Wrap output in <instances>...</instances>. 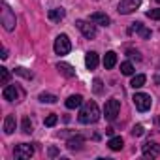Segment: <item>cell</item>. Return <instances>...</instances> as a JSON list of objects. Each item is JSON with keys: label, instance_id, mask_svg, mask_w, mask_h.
I'll return each instance as SVG.
<instances>
[{"label": "cell", "instance_id": "obj_13", "mask_svg": "<svg viewBox=\"0 0 160 160\" xmlns=\"http://www.w3.org/2000/svg\"><path fill=\"white\" fill-rule=\"evenodd\" d=\"M83 143H85V138L83 136H75V138H70L66 145H68L70 151H79V149L83 147Z\"/></svg>", "mask_w": 160, "mask_h": 160}, {"label": "cell", "instance_id": "obj_14", "mask_svg": "<svg viewBox=\"0 0 160 160\" xmlns=\"http://www.w3.org/2000/svg\"><path fill=\"white\" fill-rule=\"evenodd\" d=\"M83 104V96L81 94H72V96H68V100H66V108L68 109H75V108H79Z\"/></svg>", "mask_w": 160, "mask_h": 160}, {"label": "cell", "instance_id": "obj_28", "mask_svg": "<svg viewBox=\"0 0 160 160\" xmlns=\"http://www.w3.org/2000/svg\"><path fill=\"white\" fill-rule=\"evenodd\" d=\"M57 121H58V117H57L55 113H51V115H47V119H45V126H55Z\"/></svg>", "mask_w": 160, "mask_h": 160}, {"label": "cell", "instance_id": "obj_33", "mask_svg": "<svg viewBox=\"0 0 160 160\" xmlns=\"http://www.w3.org/2000/svg\"><path fill=\"white\" fill-rule=\"evenodd\" d=\"M0 57H2V58L6 60V58H8V49H2V55H0Z\"/></svg>", "mask_w": 160, "mask_h": 160}, {"label": "cell", "instance_id": "obj_29", "mask_svg": "<svg viewBox=\"0 0 160 160\" xmlns=\"http://www.w3.org/2000/svg\"><path fill=\"white\" fill-rule=\"evenodd\" d=\"M92 85H94V87H92V89H94V92H96V94H100V92H102V89H104V87H102V85H104V83H102V79H94V83H92Z\"/></svg>", "mask_w": 160, "mask_h": 160}, {"label": "cell", "instance_id": "obj_18", "mask_svg": "<svg viewBox=\"0 0 160 160\" xmlns=\"http://www.w3.org/2000/svg\"><path fill=\"white\" fill-rule=\"evenodd\" d=\"M115 64H117V53H115V51H108L106 57H104V66H106L108 70H111Z\"/></svg>", "mask_w": 160, "mask_h": 160}, {"label": "cell", "instance_id": "obj_1", "mask_svg": "<svg viewBox=\"0 0 160 160\" xmlns=\"http://www.w3.org/2000/svg\"><path fill=\"white\" fill-rule=\"evenodd\" d=\"M100 119V109L96 106V102H87L81 111H79V122L81 124H92Z\"/></svg>", "mask_w": 160, "mask_h": 160}, {"label": "cell", "instance_id": "obj_19", "mask_svg": "<svg viewBox=\"0 0 160 160\" xmlns=\"http://www.w3.org/2000/svg\"><path fill=\"white\" fill-rule=\"evenodd\" d=\"M4 132L6 134H13L15 132V115H6V119H4Z\"/></svg>", "mask_w": 160, "mask_h": 160}, {"label": "cell", "instance_id": "obj_32", "mask_svg": "<svg viewBox=\"0 0 160 160\" xmlns=\"http://www.w3.org/2000/svg\"><path fill=\"white\" fill-rule=\"evenodd\" d=\"M57 154H58V149H57V147H51V149H49V156H51V158H55Z\"/></svg>", "mask_w": 160, "mask_h": 160}, {"label": "cell", "instance_id": "obj_21", "mask_svg": "<svg viewBox=\"0 0 160 160\" xmlns=\"http://www.w3.org/2000/svg\"><path fill=\"white\" fill-rule=\"evenodd\" d=\"M108 145H109V149H111V151H121V149H122V145H124V141H122V138H121V136H117V138H111Z\"/></svg>", "mask_w": 160, "mask_h": 160}, {"label": "cell", "instance_id": "obj_7", "mask_svg": "<svg viewBox=\"0 0 160 160\" xmlns=\"http://www.w3.org/2000/svg\"><path fill=\"white\" fill-rule=\"evenodd\" d=\"M75 27L83 32V36H85V38H89V40L96 38V27H94V23L91 25V21H83V19H79V21H75Z\"/></svg>", "mask_w": 160, "mask_h": 160}, {"label": "cell", "instance_id": "obj_35", "mask_svg": "<svg viewBox=\"0 0 160 160\" xmlns=\"http://www.w3.org/2000/svg\"><path fill=\"white\" fill-rule=\"evenodd\" d=\"M156 2H160V0H156Z\"/></svg>", "mask_w": 160, "mask_h": 160}, {"label": "cell", "instance_id": "obj_20", "mask_svg": "<svg viewBox=\"0 0 160 160\" xmlns=\"http://www.w3.org/2000/svg\"><path fill=\"white\" fill-rule=\"evenodd\" d=\"M145 81H147V77H145L143 73H138V75H134V77H132L130 87H132V89H141V87L145 85Z\"/></svg>", "mask_w": 160, "mask_h": 160}, {"label": "cell", "instance_id": "obj_17", "mask_svg": "<svg viewBox=\"0 0 160 160\" xmlns=\"http://www.w3.org/2000/svg\"><path fill=\"white\" fill-rule=\"evenodd\" d=\"M49 19L51 21H55V23H58V21H62L64 19V15H66V12L62 10V8H53V10H49Z\"/></svg>", "mask_w": 160, "mask_h": 160}, {"label": "cell", "instance_id": "obj_23", "mask_svg": "<svg viewBox=\"0 0 160 160\" xmlns=\"http://www.w3.org/2000/svg\"><path fill=\"white\" fill-rule=\"evenodd\" d=\"M0 81H2V85H8V81H10V72H8V68H0Z\"/></svg>", "mask_w": 160, "mask_h": 160}, {"label": "cell", "instance_id": "obj_30", "mask_svg": "<svg viewBox=\"0 0 160 160\" xmlns=\"http://www.w3.org/2000/svg\"><path fill=\"white\" fill-rule=\"evenodd\" d=\"M143 132H145V130H143V126H141V124H136V126L132 128V134H134V136H138V138H139V136H143Z\"/></svg>", "mask_w": 160, "mask_h": 160}, {"label": "cell", "instance_id": "obj_3", "mask_svg": "<svg viewBox=\"0 0 160 160\" xmlns=\"http://www.w3.org/2000/svg\"><path fill=\"white\" fill-rule=\"evenodd\" d=\"M119 111H121V102H119L117 98H111V100H108V102H106L104 115H106V119H108V121H115V119H117V115H119Z\"/></svg>", "mask_w": 160, "mask_h": 160}, {"label": "cell", "instance_id": "obj_10", "mask_svg": "<svg viewBox=\"0 0 160 160\" xmlns=\"http://www.w3.org/2000/svg\"><path fill=\"white\" fill-rule=\"evenodd\" d=\"M158 154H160V147H158L156 143L147 141V143L143 145V156H145V158H156Z\"/></svg>", "mask_w": 160, "mask_h": 160}, {"label": "cell", "instance_id": "obj_25", "mask_svg": "<svg viewBox=\"0 0 160 160\" xmlns=\"http://www.w3.org/2000/svg\"><path fill=\"white\" fill-rule=\"evenodd\" d=\"M15 73H17V75H23L25 79H32V77H34V73L28 72L27 68H15Z\"/></svg>", "mask_w": 160, "mask_h": 160}, {"label": "cell", "instance_id": "obj_9", "mask_svg": "<svg viewBox=\"0 0 160 160\" xmlns=\"http://www.w3.org/2000/svg\"><path fill=\"white\" fill-rule=\"evenodd\" d=\"M134 104H136V108H138V111H147L149 108H151V96L149 94H145V92H136L134 94Z\"/></svg>", "mask_w": 160, "mask_h": 160}, {"label": "cell", "instance_id": "obj_31", "mask_svg": "<svg viewBox=\"0 0 160 160\" xmlns=\"http://www.w3.org/2000/svg\"><path fill=\"white\" fill-rule=\"evenodd\" d=\"M128 57H132V58H136V60H141V55H139L138 51H134V49H128Z\"/></svg>", "mask_w": 160, "mask_h": 160}, {"label": "cell", "instance_id": "obj_8", "mask_svg": "<svg viewBox=\"0 0 160 160\" xmlns=\"http://www.w3.org/2000/svg\"><path fill=\"white\" fill-rule=\"evenodd\" d=\"M13 154H15L17 160H28L34 154V147L30 143H21V145H17L13 149Z\"/></svg>", "mask_w": 160, "mask_h": 160}, {"label": "cell", "instance_id": "obj_16", "mask_svg": "<svg viewBox=\"0 0 160 160\" xmlns=\"http://www.w3.org/2000/svg\"><path fill=\"white\" fill-rule=\"evenodd\" d=\"M57 70H58L62 75H66V77H73V75H75V70H73L68 62H58V64H57Z\"/></svg>", "mask_w": 160, "mask_h": 160}, {"label": "cell", "instance_id": "obj_24", "mask_svg": "<svg viewBox=\"0 0 160 160\" xmlns=\"http://www.w3.org/2000/svg\"><path fill=\"white\" fill-rule=\"evenodd\" d=\"M121 72H122L124 75H132V73H134V66H132L130 62H122V64H121Z\"/></svg>", "mask_w": 160, "mask_h": 160}, {"label": "cell", "instance_id": "obj_27", "mask_svg": "<svg viewBox=\"0 0 160 160\" xmlns=\"http://www.w3.org/2000/svg\"><path fill=\"white\" fill-rule=\"evenodd\" d=\"M149 19H154V21H160V8H156V10H149L147 13H145Z\"/></svg>", "mask_w": 160, "mask_h": 160}, {"label": "cell", "instance_id": "obj_2", "mask_svg": "<svg viewBox=\"0 0 160 160\" xmlns=\"http://www.w3.org/2000/svg\"><path fill=\"white\" fill-rule=\"evenodd\" d=\"M0 21H2V25H4V28L8 30V32H12L13 28H15V13L10 10V6H6V4H2V10H0Z\"/></svg>", "mask_w": 160, "mask_h": 160}, {"label": "cell", "instance_id": "obj_22", "mask_svg": "<svg viewBox=\"0 0 160 160\" xmlns=\"http://www.w3.org/2000/svg\"><path fill=\"white\" fill-rule=\"evenodd\" d=\"M38 100L43 102V104H55V102H57V96H55V94H47V92H43V94H40Z\"/></svg>", "mask_w": 160, "mask_h": 160}, {"label": "cell", "instance_id": "obj_6", "mask_svg": "<svg viewBox=\"0 0 160 160\" xmlns=\"http://www.w3.org/2000/svg\"><path fill=\"white\" fill-rule=\"evenodd\" d=\"M139 4H141V0H121L119 6H117V12L121 15H128V13L136 12L139 8Z\"/></svg>", "mask_w": 160, "mask_h": 160}, {"label": "cell", "instance_id": "obj_34", "mask_svg": "<svg viewBox=\"0 0 160 160\" xmlns=\"http://www.w3.org/2000/svg\"><path fill=\"white\" fill-rule=\"evenodd\" d=\"M158 124H160V119H158Z\"/></svg>", "mask_w": 160, "mask_h": 160}, {"label": "cell", "instance_id": "obj_12", "mask_svg": "<svg viewBox=\"0 0 160 160\" xmlns=\"http://www.w3.org/2000/svg\"><path fill=\"white\" fill-rule=\"evenodd\" d=\"M91 23H94V25H102V27H108V25L111 23V19H109V15H106V13H102V12H94V13L91 15Z\"/></svg>", "mask_w": 160, "mask_h": 160}, {"label": "cell", "instance_id": "obj_11", "mask_svg": "<svg viewBox=\"0 0 160 160\" xmlns=\"http://www.w3.org/2000/svg\"><path fill=\"white\" fill-rule=\"evenodd\" d=\"M128 32H130V34H134V32H136V34H139L143 40L151 38V30H149V28H145V27H143L141 23H138V21H136V23H132V27L128 28Z\"/></svg>", "mask_w": 160, "mask_h": 160}, {"label": "cell", "instance_id": "obj_26", "mask_svg": "<svg viewBox=\"0 0 160 160\" xmlns=\"http://www.w3.org/2000/svg\"><path fill=\"white\" fill-rule=\"evenodd\" d=\"M21 128H23V132H25V134H30V132H32V122H30V119H28V117H25V119H23Z\"/></svg>", "mask_w": 160, "mask_h": 160}, {"label": "cell", "instance_id": "obj_5", "mask_svg": "<svg viewBox=\"0 0 160 160\" xmlns=\"http://www.w3.org/2000/svg\"><path fill=\"white\" fill-rule=\"evenodd\" d=\"M2 96H4V100H8V102H19V100L23 98V91H21L17 85H6L4 91H2Z\"/></svg>", "mask_w": 160, "mask_h": 160}, {"label": "cell", "instance_id": "obj_15", "mask_svg": "<svg viewBox=\"0 0 160 160\" xmlns=\"http://www.w3.org/2000/svg\"><path fill=\"white\" fill-rule=\"evenodd\" d=\"M85 64H87L89 70H94V68L98 66V55H96L94 51H89V53L85 55Z\"/></svg>", "mask_w": 160, "mask_h": 160}, {"label": "cell", "instance_id": "obj_4", "mask_svg": "<svg viewBox=\"0 0 160 160\" xmlns=\"http://www.w3.org/2000/svg\"><path fill=\"white\" fill-rule=\"evenodd\" d=\"M70 49H72L70 38H68L66 34L57 36V40H55V53H57V55H68Z\"/></svg>", "mask_w": 160, "mask_h": 160}]
</instances>
